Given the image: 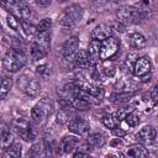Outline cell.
<instances>
[{
  "label": "cell",
  "instance_id": "20",
  "mask_svg": "<svg viewBox=\"0 0 158 158\" xmlns=\"http://www.w3.org/2000/svg\"><path fill=\"white\" fill-rule=\"evenodd\" d=\"M22 153V147L20 143H12L10 147L4 149L2 152V158H21Z\"/></svg>",
  "mask_w": 158,
  "mask_h": 158
},
{
  "label": "cell",
  "instance_id": "34",
  "mask_svg": "<svg viewBox=\"0 0 158 158\" xmlns=\"http://www.w3.org/2000/svg\"><path fill=\"white\" fill-rule=\"evenodd\" d=\"M104 73H105V75H107V77H114L115 75V73H116V68H115V65H105L104 67Z\"/></svg>",
  "mask_w": 158,
  "mask_h": 158
},
{
  "label": "cell",
  "instance_id": "24",
  "mask_svg": "<svg viewBox=\"0 0 158 158\" xmlns=\"http://www.w3.org/2000/svg\"><path fill=\"white\" fill-rule=\"evenodd\" d=\"M73 111L70 109H63L60 110L58 114H57V123H60V125H64V123H68L72 118H73Z\"/></svg>",
  "mask_w": 158,
  "mask_h": 158
},
{
  "label": "cell",
  "instance_id": "8",
  "mask_svg": "<svg viewBox=\"0 0 158 158\" xmlns=\"http://www.w3.org/2000/svg\"><path fill=\"white\" fill-rule=\"evenodd\" d=\"M120 49V41L116 40L115 37H110L105 41L101 42L100 44V54L99 59L101 60H107L112 58Z\"/></svg>",
  "mask_w": 158,
  "mask_h": 158
},
{
  "label": "cell",
  "instance_id": "18",
  "mask_svg": "<svg viewBox=\"0 0 158 158\" xmlns=\"http://www.w3.org/2000/svg\"><path fill=\"white\" fill-rule=\"evenodd\" d=\"M100 44H101V42L95 41V40H91V41H90V43H89L88 51H86L94 65H95V64H96V62L99 60V54H100Z\"/></svg>",
  "mask_w": 158,
  "mask_h": 158
},
{
  "label": "cell",
  "instance_id": "29",
  "mask_svg": "<svg viewBox=\"0 0 158 158\" xmlns=\"http://www.w3.org/2000/svg\"><path fill=\"white\" fill-rule=\"evenodd\" d=\"M131 112H133V109H132V107H122V109H118V110L115 112V117H114V118H116L117 121H122V120H125V117H126L128 114H131Z\"/></svg>",
  "mask_w": 158,
  "mask_h": 158
},
{
  "label": "cell",
  "instance_id": "40",
  "mask_svg": "<svg viewBox=\"0 0 158 158\" xmlns=\"http://www.w3.org/2000/svg\"><path fill=\"white\" fill-rule=\"evenodd\" d=\"M0 30H1V22H0Z\"/></svg>",
  "mask_w": 158,
  "mask_h": 158
},
{
  "label": "cell",
  "instance_id": "37",
  "mask_svg": "<svg viewBox=\"0 0 158 158\" xmlns=\"http://www.w3.org/2000/svg\"><path fill=\"white\" fill-rule=\"evenodd\" d=\"M73 158H93V157H91L90 154L83 152V151H79V152H77V153L73 156Z\"/></svg>",
  "mask_w": 158,
  "mask_h": 158
},
{
  "label": "cell",
  "instance_id": "17",
  "mask_svg": "<svg viewBox=\"0 0 158 158\" xmlns=\"http://www.w3.org/2000/svg\"><path fill=\"white\" fill-rule=\"evenodd\" d=\"M127 43L135 48V49H141V48H144L146 44H147V41L144 38V36L139 32H133V33H130L127 36Z\"/></svg>",
  "mask_w": 158,
  "mask_h": 158
},
{
  "label": "cell",
  "instance_id": "11",
  "mask_svg": "<svg viewBox=\"0 0 158 158\" xmlns=\"http://www.w3.org/2000/svg\"><path fill=\"white\" fill-rule=\"evenodd\" d=\"M115 32V26L114 25H107V23H100L98 25L93 31H91V38L99 42H102L110 37H112Z\"/></svg>",
  "mask_w": 158,
  "mask_h": 158
},
{
  "label": "cell",
  "instance_id": "14",
  "mask_svg": "<svg viewBox=\"0 0 158 158\" xmlns=\"http://www.w3.org/2000/svg\"><path fill=\"white\" fill-rule=\"evenodd\" d=\"M73 58H74L73 60H74L75 65L81 68V69H89L91 65H94L91 59H90V57H89V54H88V52L84 51V49L77 51V53L73 56Z\"/></svg>",
  "mask_w": 158,
  "mask_h": 158
},
{
  "label": "cell",
  "instance_id": "32",
  "mask_svg": "<svg viewBox=\"0 0 158 158\" xmlns=\"http://www.w3.org/2000/svg\"><path fill=\"white\" fill-rule=\"evenodd\" d=\"M122 72L123 73H126V74H130V73H132V69H133V64H132V60L130 59V58H127L123 63H122Z\"/></svg>",
  "mask_w": 158,
  "mask_h": 158
},
{
  "label": "cell",
  "instance_id": "12",
  "mask_svg": "<svg viewBox=\"0 0 158 158\" xmlns=\"http://www.w3.org/2000/svg\"><path fill=\"white\" fill-rule=\"evenodd\" d=\"M151 60L149 58L147 57H139L135 60L133 63V69H132V73L138 77V78H143L144 75L149 74L151 72Z\"/></svg>",
  "mask_w": 158,
  "mask_h": 158
},
{
  "label": "cell",
  "instance_id": "30",
  "mask_svg": "<svg viewBox=\"0 0 158 158\" xmlns=\"http://www.w3.org/2000/svg\"><path fill=\"white\" fill-rule=\"evenodd\" d=\"M125 122H126L130 127H135V126H137V125L139 123V117H138L135 112H131V114H128V115L125 117Z\"/></svg>",
  "mask_w": 158,
  "mask_h": 158
},
{
  "label": "cell",
  "instance_id": "27",
  "mask_svg": "<svg viewBox=\"0 0 158 158\" xmlns=\"http://www.w3.org/2000/svg\"><path fill=\"white\" fill-rule=\"evenodd\" d=\"M12 142H14V136H12V133H11L10 130L0 136V147L1 148L6 149L7 147H10L12 144Z\"/></svg>",
  "mask_w": 158,
  "mask_h": 158
},
{
  "label": "cell",
  "instance_id": "13",
  "mask_svg": "<svg viewBox=\"0 0 158 158\" xmlns=\"http://www.w3.org/2000/svg\"><path fill=\"white\" fill-rule=\"evenodd\" d=\"M78 47H79V38L77 36H73V37H69L62 46V54L65 57V58H69V57H73L77 51H78Z\"/></svg>",
  "mask_w": 158,
  "mask_h": 158
},
{
  "label": "cell",
  "instance_id": "4",
  "mask_svg": "<svg viewBox=\"0 0 158 158\" xmlns=\"http://www.w3.org/2000/svg\"><path fill=\"white\" fill-rule=\"evenodd\" d=\"M17 86L21 91L31 98H36L41 91V83L31 73H23L17 79Z\"/></svg>",
  "mask_w": 158,
  "mask_h": 158
},
{
  "label": "cell",
  "instance_id": "25",
  "mask_svg": "<svg viewBox=\"0 0 158 158\" xmlns=\"http://www.w3.org/2000/svg\"><path fill=\"white\" fill-rule=\"evenodd\" d=\"M51 27H52V19L44 17L37 23L35 28H36V33H46V32H51Z\"/></svg>",
  "mask_w": 158,
  "mask_h": 158
},
{
  "label": "cell",
  "instance_id": "15",
  "mask_svg": "<svg viewBox=\"0 0 158 158\" xmlns=\"http://www.w3.org/2000/svg\"><path fill=\"white\" fill-rule=\"evenodd\" d=\"M79 144V138L77 136L69 135V136H64L60 141V151L64 154L72 153Z\"/></svg>",
  "mask_w": 158,
  "mask_h": 158
},
{
  "label": "cell",
  "instance_id": "9",
  "mask_svg": "<svg viewBox=\"0 0 158 158\" xmlns=\"http://www.w3.org/2000/svg\"><path fill=\"white\" fill-rule=\"evenodd\" d=\"M68 128L70 132H73L78 136H86L90 131V125L85 118H83L80 116H74L68 122Z\"/></svg>",
  "mask_w": 158,
  "mask_h": 158
},
{
  "label": "cell",
  "instance_id": "1",
  "mask_svg": "<svg viewBox=\"0 0 158 158\" xmlns=\"http://www.w3.org/2000/svg\"><path fill=\"white\" fill-rule=\"evenodd\" d=\"M51 48V32L36 33L30 47V54L33 60L42 59L47 56Z\"/></svg>",
  "mask_w": 158,
  "mask_h": 158
},
{
  "label": "cell",
  "instance_id": "39",
  "mask_svg": "<svg viewBox=\"0 0 158 158\" xmlns=\"http://www.w3.org/2000/svg\"><path fill=\"white\" fill-rule=\"evenodd\" d=\"M36 4L38 6H49L51 5V0H37Z\"/></svg>",
  "mask_w": 158,
  "mask_h": 158
},
{
  "label": "cell",
  "instance_id": "36",
  "mask_svg": "<svg viewBox=\"0 0 158 158\" xmlns=\"http://www.w3.org/2000/svg\"><path fill=\"white\" fill-rule=\"evenodd\" d=\"M151 99L153 101V104H157V100H158V96H157V85H154L152 88V91H151Z\"/></svg>",
  "mask_w": 158,
  "mask_h": 158
},
{
  "label": "cell",
  "instance_id": "10",
  "mask_svg": "<svg viewBox=\"0 0 158 158\" xmlns=\"http://www.w3.org/2000/svg\"><path fill=\"white\" fill-rule=\"evenodd\" d=\"M156 137H157V132L156 128L152 126H144L136 133V139L142 146L153 144L156 142Z\"/></svg>",
  "mask_w": 158,
  "mask_h": 158
},
{
  "label": "cell",
  "instance_id": "33",
  "mask_svg": "<svg viewBox=\"0 0 158 158\" xmlns=\"http://www.w3.org/2000/svg\"><path fill=\"white\" fill-rule=\"evenodd\" d=\"M40 148H41V146H40V143H35L31 148H30V151H28V158H35L38 153H40Z\"/></svg>",
  "mask_w": 158,
  "mask_h": 158
},
{
  "label": "cell",
  "instance_id": "35",
  "mask_svg": "<svg viewBox=\"0 0 158 158\" xmlns=\"http://www.w3.org/2000/svg\"><path fill=\"white\" fill-rule=\"evenodd\" d=\"M112 133H114L116 137H118V138H121V137H123V136L126 135V132H125L123 130L118 128V127H115V128H112Z\"/></svg>",
  "mask_w": 158,
  "mask_h": 158
},
{
  "label": "cell",
  "instance_id": "22",
  "mask_svg": "<svg viewBox=\"0 0 158 158\" xmlns=\"http://www.w3.org/2000/svg\"><path fill=\"white\" fill-rule=\"evenodd\" d=\"M6 21H7V25L11 30L16 31V32H21L22 31V21L16 17L14 14H7L6 16Z\"/></svg>",
  "mask_w": 158,
  "mask_h": 158
},
{
  "label": "cell",
  "instance_id": "3",
  "mask_svg": "<svg viewBox=\"0 0 158 158\" xmlns=\"http://www.w3.org/2000/svg\"><path fill=\"white\" fill-rule=\"evenodd\" d=\"M83 14H84V10L80 5H78V4L70 5L60 15L59 25L64 28H73L80 22L81 17H83Z\"/></svg>",
  "mask_w": 158,
  "mask_h": 158
},
{
  "label": "cell",
  "instance_id": "26",
  "mask_svg": "<svg viewBox=\"0 0 158 158\" xmlns=\"http://www.w3.org/2000/svg\"><path fill=\"white\" fill-rule=\"evenodd\" d=\"M69 104H70L74 109H77V110H88V109L90 107V105H89L86 101H84L83 99L77 98V96H72Z\"/></svg>",
  "mask_w": 158,
  "mask_h": 158
},
{
  "label": "cell",
  "instance_id": "28",
  "mask_svg": "<svg viewBox=\"0 0 158 158\" xmlns=\"http://www.w3.org/2000/svg\"><path fill=\"white\" fill-rule=\"evenodd\" d=\"M36 72H37V74L40 77L47 78L51 74V68H49V65L47 63H42V64H40V65L36 67Z\"/></svg>",
  "mask_w": 158,
  "mask_h": 158
},
{
  "label": "cell",
  "instance_id": "2",
  "mask_svg": "<svg viewBox=\"0 0 158 158\" xmlns=\"http://www.w3.org/2000/svg\"><path fill=\"white\" fill-rule=\"evenodd\" d=\"M26 63H27V56L21 49H16V48L9 49L2 59L4 68L10 73L19 72L26 65Z\"/></svg>",
  "mask_w": 158,
  "mask_h": 158
},
{
  "label": "cell",
  "instance_id": "23",
  "mask_svg": "<svg viewBox=\"0 0 158 158\" xmlns=\"http://www.w3.org/2000/svg\"><path fill=\"white\" fill-rule=\"evenodd\" d=\"M86 139H88V143H89L90 146L96 147V148L102 147V146L105 144V142H106L105 137H104L101 133H93V135H89Z\"/></svg>",
  "mask_w": 158,
  "mask_h": 158
},
{
  "label": "cell",
  "instance_id": "31",
  "mask_svg": "<svg viewBox=\"0 0 158 158\" xmlns=\"http://www.w3.org/2000/svg\"><path fill=\"white\" fill-rule=\"evenodd\" d=\"M101 122H102L104 126L107 127V128H111V130H112V128L116 127V121H115V118H114L111 115H105V116H102Z\"/></svg>",
  "mask_w": 158,
  "mask_h": 158
},
{
  "label": "cell",
  "instance_id": "21",
  "mask_svg": "<svg viewBox=\"0 0 158 158\" xmlns=\"http://www.w3.org/2000/svg\"><path fill=\"white\" fill-rule=\"evenodd\" d=\"M11 85H12V79L10 77L6 75V77L1 78V80H0V100H4L7 96L10 89H11Z\"/></svg>",
  "mask_w": 158,
  "mask_h": 158
},
{
  "label": "cell",
  "instance_id": "38",
  "mask_svg": "<svg viewBox=\"0 0 158 158\" xmlns=\"http://www.w3.org/2000/svg\"><path fill=\"white\" fill-rule=\"evenodd\" d=\"M10 128H9V126L6 125V123H4V122H0V136L2 135V133H5V132H7Z\"/></svg>",
  "mask_w": 158,
  "mask_h": 158
},
{
  "label": "cell",
  "instance_id": "16",
  "mask_svg": "<svg viewBox=\"0 0 158 158\" xmlns=\"http://www.w3.org/2000/svg\"><path fill=\"white\" fill-rule=\"evenodd\" d=\"M126 157L127 158H148L149 153L147 148L142 144H132L127 148L126 151Z\"/></svg>",
  "mask_w": 158,
  "mask_h": 158
},
{
  "label": "cell",
  "instance_id": "6",
  "mask_svg": "<svg viewBox=\"0 0 158 158\" xmlns=\"http://www.w3.org/2000/svg\"><path fill=\"white\" fill-rule=\"evenodd\" d=\"M12 127L23 141H33L37 137L36 127L23 118H16L12 123Z\"/></svg>",
  "mask_w": 158,
  "mask_h": 158
},
{
  "label": "cell",
  "instance_id": "7",
  "mask_svg": "<svg viewBox=\"0 0 158 158\" xmlns=\"http://www.w3.org/2000/svg\"><path fill=\"white\" fill-rule=\"evenodd\" d=\"M53 101L48 98H43L41 101H38L31 110V117L36 122H42L52 111H53Z\"/></svg>",
  "mask_w": 158,
  "mask_h": 158
},
{
  "label": "cell",
  "instance_id": "5",
  "mask_svg": "<svg viewBox=\"0 0 158 158\" xmlns=\"http://www.w3.org/2000/svg\"><path fill=\"white\" fill-rule=\"evenodd\" d=\"M116 15L118 21L122 23H138L147 19V12L144 10H138L132 6L120 7Z\"/></svg>",
  "mask_w": 158,
  "mask_h": 158
},
{
  "label": "cell",
  "instance_id": "19",
  "mask_svg": "<svg viewBox=\"0 0 158 158\" xmlns=\"http://www.w3.org/2000/svg\"><path fill=\"white\" fill-rule=\"evenodd\" d=\"M135 95V93L132 91H118V93H114L110 96V101L114 104H122V102H127L132 99V96Z\"/></svg>",
  "mask_w": 158,
  "mask_h": 158
}]
</instances>
